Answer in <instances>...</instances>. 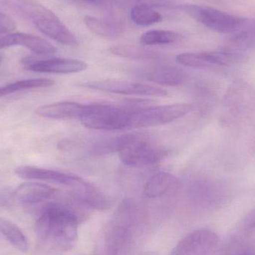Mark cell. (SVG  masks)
Here are the masks:
<instances>
[{
    "label": "cell",
    "mask_w": 255,
    "mask_h": 255,
    "mask_svg": "<svg viewBox=\"0 0 255 255\" xmlns=\"http://www.w3.org/2000/svg\"><path fill=\"white\" fill-rule=\"evenodd\" d=\"M1 57H0V62H1Z\"/></svg>",
    "instance_id": "33"
},
{
    "label": "cell",
    "mask_w": 255,
    "mask_h": 255,
    "mask_svg": "<svg viewBox=\"0 0 255 255\" xmlns=\"http://www.w3.org/2000/svg\"><path fill=\"white\" fill-rule=\"evenodd\" d=\"M72 188H73V197L84 206L94 209L106 210L110 205L103 193L82 178Z\"/></svg>",
    "instance_id": "18"
},
{
    "label": "cell",
    "mask_w": 255,
    "mask_h": 255,
    "mask_svg": "<svg viewBox=\"0 0 255 255\" xmlns=\"http://www.w3.org/2000/svg\"><path fill=\"white\" fill-rule=\"evenodd\" d=\"M117 9L108 10L106 16L102 18L88 15L84 18L85 25L94 34L101 37H118L125 31L126 22L124 16L116 12Z\"/></svg>",
    "instance_id": "13"
},
{
    "label": "cell",
    "mask_w": 255,
    "mask_h": 255,
    "mask_svg": "<svg viewBox=\"0 0 255 255\" xmlns=\"http://www.w3.org/2000/svg\"><path fill=\"white\" fill-rule=\"evenodd\" d=\"M111 52L119 56L134 58V59H149L155 57V55L152 52L145 51V49H139L136 46H128V45L112 46L111 48Z\"/></svg>",
    "instance_id": "27"
},
{
    "label": "cell",
    "mask_w": 255,
    "mask_h": 255,
    "mask_svg": "<svg viewBox=\"0 0 255 255\" xmlns=\"http://www.w3.org/2000/svg\"><path fill=\"white\" fill-rule=\"evenodd\" d=\"M140 214V207L137 202L132 199H126L115 211L112 223L129 230L137 223Z\"/></svg>",
    "instance_id": "20"
},
{
    "label": "cell",
    "mask_w": 255,
    "mask_h": 255,
    "mask_svg": "<svg viewBox=\"0 0 255 255\" xmlns=\"http://www.w3.org/2000/svg\"><path fill=\"white\" fill-rule=\"evenodd\" d=\"M175 182V177L166 172H160L150 177L144 187V195L149 199L160 197L169 191Z\"/></svg>",
    "instance_id": "21"
},
{
    "label": "cell",
    "mask_w": 255,
    "mask_h": 255,
    "mask_svg": "<svg viewBox=\"0 0 255 255\" xmlns=\"http://www.w3.org/2000/svg\"><path fill=\"white\" fill-rule=\"evenodd\" d=\"M25 69L35 73L70 74L84 71L88 68L85 61L70 58H54L45 60L24 58Z\"/></svg>",
    "instance_id": "12"
},
{
    "label": "cell",
    "mask_w": 255,
    "mask_h": 255,
    "mask_svg": "<svg viewBox=\"0 0 255 255\" xmlns=\"http://www.w3.org/2000/svg\"><path fill=\"white\" fill-rule=\"evenodd\" d=\"M0 234L19 251L28 252V240L23 232L16 224L3 217H0Z\"/></svg>",
    "instance_id": "22"
},
{
    "label": "cell",
    "mask_w": 255,
    "mask_h": 255,
    "mask_svg": "<svg viewBox=\"0 0 255 255\" xmlns=\"http://www.w3.org/2000/svg\"><path fill=\"white\" fill-rule=\"evenodd\" d=\"M79 216L71 205L52 203L46 207L35 224L37 241L67 250L77 238Z\"/></svg>",
    "instance_id": "1"
},
{
    "label": "cell",
    "mask_w": 255,
    "mask_h": 255,
    "mask_svg": "<svg viewBox=\"0 0 255 255\" xmlns=\"http://www.w3.org/2000/svg\"><path fill=\"white\" fill-rule=\"evenodd\" d=\"M55 82L49 79H32L18 81L13 83L8 84L0 87V98L13 94L16 91H26L36 88H49L53 86Z\"/></svg>",
    "instance_id": "26"
},
{
    "label": "cell",
    "mask_w": 255,
    "mask_h": 255,
    "mask_svg": "<svg viewBox=\"0 0 255 255\" xmlns=\"http://www.w3.org/2000/svg\"><path fill=\"white\" fill-rule=\"evenodd\" d=\"M116 150L124 164L135 167L156 164L166 156V151L144 133H130L117 138Z\"/></svg>",
    "instance_id": "4"
},
{
    "label": "cell",
    "mask_w": 255,
    "mask_h": 255,
    "mask_svg": "<svg viewBox=\"0 0 255 255\" xmlns=\"http://www.w3.org/2000/svg\"><path fill=\"white\" fill-rule=\"evenodd\" d=\"M241 226L244 230L255 229V209L249 213L241 221Z\"/></svg>",
    "instance_id": "29"
},
{
    "label": "cell",
    "mask_w": 255,
    "mask_h": 255,
    "mask_svg": "<svg viewBox=\"0 0 255 255\" xmlns=\"http://www.w3.org/2000/svg\"><path fill=\"white\" fill-rule=\"evenodd\" d=\"M82 88L121 95L161 97L168 95L163 88L148 84L124 80L91 81L79 84Z\"/></svg>",
    "instance_id": "9"
},
{
    "label": "cell",
    "mask_w": 255,
    "mask_h": 255,
    "mask_svg": "<svg viewBox=\"0 0 255 255\" xmlns=\"http://www.w3.org/2000/svg\"><path fill=\"white\" fill-rule=\"evenodd\" d=\"M181 34L169 30H149L145 31L139 38L141 44L145 46L167 45L181 40Z\"/></svg>",
    "instance_id": "23"
},
{
    "label": "cell",
    "mask_w": 255,
    "mask_h": 255,
    "mask_svg": "<svg viewBox=\"0 0 255 255\" xmlns=\"http://www.w3.org/2000/svg\"><path fill=\"white\" fill-rule=\"evenodd\" d=\"M15 173L23 179L49 181L71 187L82 178L76 175H70L58 171L31 166H18L15 169Z\"/></svg>",
    "instance_id": "16"
},
{
    "label": "cell",
    "mask_w": 255,
    "mask_h": 255,
    "mask_svg": "<svg viewBox=\"0 0 255 255\" xmlns=\"http://www.w3.org/2000/svg\"><path fill=\"white\" fill-rule=\"evenodd\" d=\"M219 241L220 238L214 231H195L180 241L170 255H208Z\"/></svg>",
    "instance_id": "11"
},
{
    "label": "cell",
    "mask_w": 255,
    "mask_h": 255,
    "mask_svg": "<svg viewBox=\"0 0 255 255\" xmlns=\"http://www.w3.org/2000/svg\"><path fill=\"white\" fill-rule=\"evenodd\" d=\"M192 110L193 107L189 105L173 104L132 111L128 128L165 125L183 118Z\"/></svg>",
    "instance_id": "8"
},
{
    "label": "cell",
    "mask_w": 255,
    "mask_h": 255,
    "mask_svg": "<svg viewBox=\"0 0 255 255\" xmlns=\"http://www.w3.org/2000/svg\"><path fill=\"white\" fill-rule=\"evenodd\" d=\"M130 18L136 25L148 26L157 23L163 19V16L154 7L145 4H137L130 8Z\"/></svg>",
    "instance_id": "24"
},
{
    "label": "cell",
    "mask_w": 255,
    "mask_h": 255,
    "mask_svg": "<svg viewBox=\"0 0 255 255\" xmlns=\"http://www.w3.org/2000/svg\"><path fill=\"white\" fill-rule=\"evenodd\" d=\"M181 10L215 32L235 34L247 25V19L214 7L197 4H182Z\"/></svg>",
    "instance_id": "6"
},
{
    "label": "cell",
    "mask_w": 255,
    "mask_h": 255,
    "mask_svg": "<svg viewBox=\"0 0 255 255\" xmlns=\"http://www.w3.org/2000/svg\"><path fill=\"white\" fill-rule=\"evenodd\" d=\"M56 190L50 186L37 182L20 184L13 192L14 201L23 205H34L53 197Z\"/></svg>",
    "instance_id": "17"
},
{
    "label": "cell",
    "mask_w": 255,
    "mask_h": 255,
    "mask_svg": "<svg viewBox=\"0 0 255 255\" xmlns=\"http://www.w3.org/2000/svg\"><path fill=\"white\" fill-rule=\"evenodd\" d=\"M85 105L74 102H63L41 106L36 110V115L42 118L55 120H68L79 118L85 109Z\"/></svg>",
    "instance_id": "19"
},
{
    "label": "cell",
    "mask_w": 255,
    "mask_h": 255,
    "mask_svg": "<svg viewBox=\"0 0 255 255\" xmlns=\"http://www.w3.org/2000/svg\"><path fill=\"white\" fill-rule=\"evenodd\" d=\"M253 31H254V35H255V23L254 25H253Z\"/></svg>",
    "instance_id": "32"
},
{
    "label": "cell",
    "mask_w": 255,
    "mask_h": 255,
    "mask_svg": "<svg viewBox=\"0 0 255 255\" xmlns=\"http://www.w3.org/2000/svg\"><path fill=\"white\" fill-rule=\"evenodd\" d=\"M191 193L199 205L216 208L226 204L231 192L229 186L220 180L202 179L193 183Z\"/></svg>",
    "instance_id": "10"
},
{
    "label": "cell",
    "mask_w": 255,
    "mask_h": 255,
    "mask_svg": "<svg viewBox=\"0 0 255 255\" xmlns=\"http://www.w3.org/2000/svg\"><path fill=\"white\" fill-rule=\"evenodd\" d=\"M177 62L184 67L201 70H224L239 65L243 54L232 49L202 52H184L177 55Z\"/></svg>",
    "instance_id": "7"
},
{
    "label": "cell",
    "mask_w": 255,
    "mask_h": 255,
    "mask_svg": "<svg viewBox=\"0 0 255 255\" xmlns=\"http://www.w3.org/2000/svg\"><path fill=\"white\" fill-rule=\"evenodd\" d=\"M131 110L106 104L85 105L79 120L84 127L94 130L128 128Z\"/></svg>",
    "instance_id": "5"
},
{
    "label": "cell",
    "mask_w": 255,
    "mask_h": 255,
    "mask_svg": "<svg viewBox=\"0 0 255 255\" xmlns=\"http://www.w3.org/2000/svg\"><path fill=\"white\" fill-rule=\"evenodd\" d=\"M235 255H255V253H243V254Z\"/></svg>",
    "instance_id": "31"
},
{
    "label": "cell",
    "mask_w": 255,
    "mask_h": 255,
    "mask_svg": "<svg viewBox=\"0 0 255 255\" xmlns=\"http://www.w3.org/2000/svg\"><path fill=\"white\" fill-rule=\"evenodd\" d=\"M21 46L37 55H52L57 49L50 42L38 36L25 33H8L0 37V49Z\"/></svg>",
    "instance_id": "14"
},
{
    "label": "cell",
    "mask_w": 255,
    "mask_h": 255,
    "mask_svg": "<svg viewBox=\"0 0 255 255\" xmlns=\"http://www.w3.org/2000/svg\"><path fill=\"white\" fill-rule=\"evenodd\" d=\"M221 122L226 126L255 123V86L243 79L231 84L223 97Z\"/></svg>",
    "instance_id": "3"
},
{
    "label": "cell",
    "mask_w": 255,
    "mask_h": 255,
    "mask_svg": "<svg viewBox=\"0 0 255 255\" xmlns=\"http://www.w3.org/2000/svg\"><path fill=\"white\" fill-rule=\"evenodd\" d=\"M128 229L111 224L106 234L108 255H120L127 242Z\"/></svg>",
    "instance_id": "25"
},
{
    "label": "cell",
    "mask_w": 255,
    "mask_h": 255,
    "mask_svg": "<svg viewBox=\"0 0 255 255\" xmlns=\"http://www.w3.org/2000/svg\"><path fill=\"white\" fill-rule=\"evenodd\" d=\"M16 22L5 13L0 12V34L11 32L16 28Z\"/></svg>",
    "instance_id": "28"
},
{
    "label": "cell",
    "mask_w": 255,
    "mask_h": 255,
    "mask_svg": "<svg viewBox=\"0 0 255 255\" xmlns=\"http://www.w3.org/2000/svg\"><path fill=\"white\" fill-rule=\"evenodd\" d=\"M12 7L28 18L49 38L64 46H76L79 40L52 10L34 0H10Z\"/></svg>",
    "instance_id": "2"
},
{
    "label": "cell",
    "mask_w": 255,
    "mask_h": 255,
    "mask_svg": "<svg viewBox=\"0 0 255 255\" xmlns=\"http://www.w3.org/2000/svg\"><path fill=\"white\" fill-rule=\"evenodd\" d=\"M13 193H7L4 190H0V207H10L13 203Z\"/></svg>",
    "instance_id": "30"
},
{
    "label": "cell",
    "mask_w": 255,
    "mask_h": 255,
    "mask_svg": "<svg viewBox=\"0 0 255 255\" xmlns=\"http://www.w3.org/2000/svg\"><path fill=\"white\" fill-rule=\"evenodd\" d=\"M137 74L145 80L166 86H180L187 80V73L184 70L171 66L147 67L139 70Z\"/></svg>",
    "instance_id": "15"
}]
</instances>
